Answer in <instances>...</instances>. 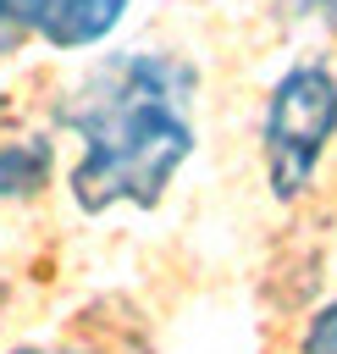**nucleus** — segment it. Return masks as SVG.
I'll use <instances>...</instances> for the list:
<instances>
[{"label": "nucleus", "mask_w": 337, "mask_h": 354, "mask_svg": "<svg viewBox=\"0 0 337 354\" xmlns=\"http://www.w3.org/2000/svg\"><path fill=\"white\" fill-rule=\"evenodd\" d=\"M193 88L199 72L171 50H116L55 105V122L83 138L66 177L77 210L99 216L110 205H160L166 183L199 144Z\"/></svg>", "instance_id": "nucleus-1"}, {"label": "nucleus", "mask_w": 337, "mask_h": 354, "mask_svg": "<svg viewBox=\"0 0 337 354\" xmlns=\"http://www.w3.org/2000/svg\"><path fill=\"white\" fill-rule=\"evenodd\" d=\"M337 138V72L326 61H293L265 100L260 144L276 199H298L315 183L326 144Z\"/></svg>", "instance_id": "nucleus-2"}, {"label": "nucleus", "mask_w": 337, "mask_h": 354, "mask_svg": "<svg viewBox=\"0 0 337 354\" xmlns=\"http://www.w3.org/2000/svg\"><path fill=\"white\" fill-rule=\"evenodd\" d=\"M127 17V0H0V50L44 39L50 50H88Z\"/></svg>", "instance_id": "nucleus-3"}, {"label": "nucleus", "mask_w": 337, "mask_h": 354, "mask_svg": "<svg viewBox=\"0 0 337 354\" xmlns=\"http://www.w3.org/2000/svg\"><path fill=\"white\" fill-rule=\"evenodd\" d=\"M50 183V144L44 138H11L0 144V199H28Z\"/></svg>", "instance_id": "nucleus-4"}, {"label": "nucleus", "mask_w": 337, "mask_h": 354, "mask_svg": "<svg viewBox=\"0 0 337 354\" xmlns=\"http://www.w3.org/2000/svg\"><path fill=\"white\" fill-rule=\"evenodd\" d=\"M298 348H304V354H337V293L309 315V326H304Z\"/></svg>", "instance_id": "nucleus-5"}, {"label": "nucleus", "mask_w": 337, "mask_h": 354, "mask_svg": "<svg viewBox=\"0 0 337 354\" xmlns=\"http://www.w3.org/2000/svg\"><path fill=\"white\" fill-rule=\"evenodd\" d=\"M309 11H320V17H331V28H337V0H320V6H309Z\"/></svg>", "instance_id": "nucleus-6"}, {"label": "nucleus", "mask_w": 337, "mask_h": 354, "mask_svg": "<svg viewBox=\"0 0 337 354\" xmlns=\"http://www.w3.org/2000/svg\"><path fill=\"white\" fill-rule=\"evenodd\" d=\"M17 354H83V348H17Z\"/></svg>", "instance_id": "nucleus-7"}]
</instances>
